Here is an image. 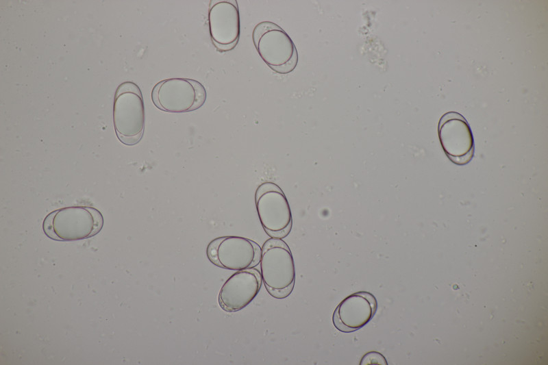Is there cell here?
Here are the masks:
<instances>
[{"instance_id": "obj_1", "label": "cell", "mask_w": 548, "mask_h": 365, "mask_svg": "<svg viewBox=\"0 0 548 365\" xmlns=\"http://www.w3.org/2000/svg\"><path fill=\"white\" fill-rule=\"evenodd\" d=\"M103 225V216L97 209L78 205L51 212L44 219L42 229L54 240L75 241L95 236Z\"/></svg>"}, {"instance_id": "obj_2", "label": "cell", "mask_w": 548, "mask_h": 365, "mask_svg": "<svg viewBox=\"0 0 548 365\" xmlns=\"http://www.w3.org/2000/svg\"><path fill=\"white\" fill-rule=\"evenodd\" d=\"M262 280L269 294L282 299L292 292L295 266L289 247L279 238H270L263 244L260 257Z\"/></svg>"}, {"instance_id": "obj_3", "label": "cell", "mask_w": 548, "mask_h": 365, "mask_svg": "<svg viewBox=\"0 0 548 365\" xmlns=\"http://www.w3.org/2000/svg\"><path fill=\"white\" fill-rule=\"evenodd\" d=\"M145 105L141 90L132 81L121 84L115 92L113 122L119 140L125 145L137 144L145 128Z\"/></svg>"}, {"instance_id": "obj_4", "label": "cell", "mask_w": 548, "mask_h": 365, "mask_svg": "<svg viewBox=\"0 0 548 365\" xmlns=\"http://www.w3.org/2000/svg\"><path fill=\"white\" fill-rule=\"evenodd\" d=\"M255 47L263 61L275 72L288 74L297 65L298 53L288 34L271 21L256 25L252 34Z\"/></svg>"}, {"instance_id": "obj_5", "label": "cell", "mask_w": 548, "mask_h": 365, "mask_svg": "<svg viewBox=\"0 0 548 365\" xmlns=\"http://www.w3.org/2000/svg\"><path fill=\"white\" fill-rule=\"evenodd\" d=\"M206 90L199 81L188 78H169L157 83L151 99L158 109L172 113L188 112L201 108L206 100Z\"/></svg>"}, {"instance_id": "obj_6", "label": "cell", "mask_w": 548, "mask_h": 365, "mask_svg": "<svg viewBox=\"0 0 548 365\" xmlns=\"http://www.w3.org/2000/svg\"><path fill=\"white\" fill-rule=\"evenodd\" d=\"M255 202L260 222L273 238L282 239L291 231L292 217L288 201L282 189L272 182L260 184Z\"/></svg>"}, {"instance_id": "obj_7", "label": "cell", "mask_w": 548, "mask_h": 365, "mask_svg": "<svg viewBox=\"0 0 548 365\" xmlns=\"http://www.w3.org/2000/svg\"><path fill=\"white\" fill-rule=\"evenodd\" d=\"M262 249L247 238L227 236L219 237L208 245L206 254L215 266L230 270L253 268L260 262Z\"/></svg>"}, {"instance_id": "obj_8", "label": "cell", "mask_w": 548, "mask_h": 365, "mask_svg": "<svg viewBox=\"0 0 548 365\" xmlns=\"http://www.w3.org/2000/svg\"><path fill=\"white\" fill-rule=\"evenodd\" d=\"M438 133L447 157L457 165H465L474 156L473 133L466 118L456 112H447L439 120Z\"/></svg>"}, {"instance_id": "obj_9", "label": "cell", "mask_w": 548, "mask_h": 365, "mask_svg": "<svg viewBox=\"0 0 548 365\" xmlns=\"http://www.w3.org/2000/svg\"><path fill=\"white\" fill-rule=\"evenodd\" d=\"M208 25L211 40L216 49L221 52L232 50L238 42L240 33L237 1H211Z\"/></svg>"}, {"instance_id": "obj_10", "label": "cell", "mask_w": 548, "mask_h": 365, "mask_svg": "<svg viewBox=\"0 0 548 365\" xmlns=\"http://www.w3.org/2000/svg\"><path fill=\"white\" fill-rule=\"evenodd\" d=\"M262 282L261 274L256 268L236 271L221 288L218 296L219 306L228 312L244 309L258 295Z\"/></svg>"}, {"instance_id": "obj_11", "label": "cell", "mask_w": 548, "mask_h": 365, "mask_svg": "<svg viewBox=\"0 0 548 365\" xmlns=\"http://www.w3.org/2000/svg\"><path fill=\"white\" fill-rule=\"evenodd\" d=\"M377 308L376 298L366 291L349 294L337 305L332 314V323L338 331L351 333L366 325Z\"/></svg>"}, {"instance_id": "obj_12", "label": "cell", "mask_w": 548, "mask_h": 365, "mask_svg": "<svg viewBox=\"0 0 548 365\" xmlns=\"http://www.w3.org/2000/svg\"><path fill=\"white\" fill-rule=\"evenodd\" d=\"M360 365H387L385 357L377 351H370L364 354L360 362Z\"/></svg>"}]
</instances>
